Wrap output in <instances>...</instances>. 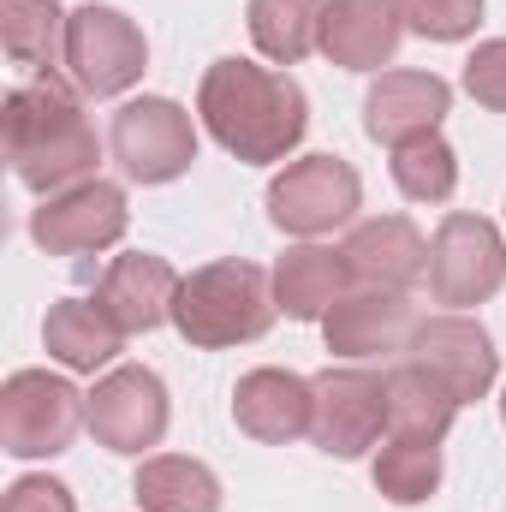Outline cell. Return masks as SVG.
Listing matches in <instances>:
<instances>
[{
	"label": "cell",
	"mask_w": 506,
	"mask_h": 512,
	"mask_svg": "<svg viewBox=\"0 0 506 512\" xmlns=\"http://www.w3.org/2000/svg\"><path fill=\"white\" fill-rule=\"evenodd\" d=\"M399 18L423 42H465L483 24V0H399Z\"/></svg>",
	"instance_id": "4316f807"
},
{
	"label": "cell",
	"mask_w": 506,
	"mask_h": 512,
	"mask_svg": "<svg viewBox=\"0 0 506 512\" xmlns=\"http://www.w3.org/2000/svg\"><path fill=\"white\" fill-rule=\"evenodd\" d=\"M453 417H459V399H453V387L441 382V376H429L423 364H393L387 370V429L399 435V441H447V429H453Z\"/></svg>",
	"instance_id": "44dd1931"
},
{
	"label": "cell",
	"mask_w": 506,
	"mask_h": 512,
	"mask_svg": "<svg viewBox=\"0 0 506 512\" xmlns=\"http://www.w3.org/2000/svg\"><path fill=\"white\" fill-rule=\"evenodd\" d=\"M90 435L108 453L143 459L149 447H161L167 435V382L143 364H120L108 370L96 393H90Z\"/></svg>",
	"instance_id": "8fae6325"
},
{
	"label": "cell",
	"mask_w": 506,
	"mask_h": 512,
	"mask_svg": "<svg viewBox=\"0 0 506 512\" xmlns=\"http://www.w3.org/2000/svg\"><path fill=\"white\" fill-rule=\"evenodd\" d=\"M506 286V239L495 221L453 209L429 239V298L447 310L489 304Z\"/></svg>",
	"instance_id": "8992f818"
},
{
	"label": "cell",
	"mask_w": 506,
	"mask_h": 512,
	"mask_svg": "<svg viewBox=\"0 0 506 512\" xmlns=\"http://www.w3.org/2000/svg\"><path fill=\"white\" fill-rule=\"evenodd\" d=\"M393 185L411 197V203H447L459 191V155L441 131H423L411 143L393 149Z\"/></svg>",
	"instance_id": "484cf974"
},
{
	"label": "cell",
	"mask_w": 506,
	"mask_h": 512,
	"mask_svg": "<svg viewBox=\"0 0 506 512\" xmlns=\"http://www.w3.org/2000/svg\"><path fill=\"white\" fill-rule=\"evenodd\" d=\"M280 304H274V274L256 268L245 256H221L203 262L179 280L173 298V328L197 346V352H227V346H251L274 328Z\"/></svg>",
	"instance_id": "3957f363"
},
{
	"label": "cell",
	"mask_w": 506,
	"mask_h": 512,
	"mask_svg": "<svg viewBox=\"0 0 506 512\" xmlns=\"http://www.w3.org/2000/svg\"><path fill=\"white\" fill-rule=\"evenodd\" d=\"M453 114V84L435 72H381L364 96V131L399 149L423 131H441V120Z\"/></svg>",
	"instance_id": "9a60e30c"
},
{
	"label": "cell",
	"mask_w": 506,
	"mask_h": 512,
	"mask_svg": "<svg viewBox=\"0 0 506 512\" xmlns=\"http://www.w3.org/2000/svg\"><path fill=\"white\" fill-rule=\"evenodd\" d=\"M364 209V179L340 155H298L268 185V221L292 239H322Z\"/></svg>",
	"instance_id": "5b68a950"
},
{
	"label": "cell",
	"mask_w": 506,
	"mask_h": 512,
	"mask_svg": "<svg viewBox=\"0 0 506 512\" xmlns=\"http://www.w3.org/2000/svg\"><path fill=\"white\" fill-rule=\"evenodd\" d=\"M501 423H506V393H501Z\"/></svg>",
	"instance_id": "f546056e"
},
{
	"label": "cell",
	"mask_w": 506,
	"mask_h": 512,
	"mask_svg": "<svg viewBox=\"0 0 506 512\" xmlns=\"http://www.w3.org/2000/svg\"><path fill=\"white\" fill-rule=\"evenodd\" d=\"M376 477V495L393 501V507H423L435 489H441V447L435 441H387L370 465Z\"/></svg>",
	"instance_id": "d4e9b609"
},
{
	"label": "cell",
	"mask_w": 506,
	"mask_h": 512,
	"mask_svg": "<svg viewBox=\"0 0 506 512\" xmlns=\"http://www.w3.org/2000/svg\"><path fill=\"white\" fill-rule=\"evenodd\" d=\"M340 251L352 262V280L358 286H381V292H411L429 274V239L417 233L411 215H370V221H358Z\"/></svg>",
	"instance_id": "e0dca14e"
},
{
	"label": "cell",
	"mask_w": 506,
	"mask_h": 512,
	"mask_svg": "<svg viewBox=\"0 0 506 512\" xmlns=\"http://www.w3.org/2000/svg\"><path fill=\"white\" fill-rule=\"evenodd\" d=\"M310 417H316V387L298 370L262 364L251 376H239V387H233V423L262 447H286V441L310 435Z\"/></svg>",
	"instance_id": "5bb4252c"
},
{
	"label": "cell",
	"mask_w": 506,
	"mask_h": 512,
	"mask_svg": "<svg viewBox=\"0 0 506 512\" xmlns=\"http://www.w3.org/2000/svg\"><path fill=\"white\" fill-rule=\"evenodd\" d=\"M143 512H221V477L185 453H149L131 483Z\"/></svg>",
	"instance_id": "7402d4cb"
},
{
	"label": "cell",
	"mask_w": 506,
	"mask_h": 512,
	"mask_svg": "<svg viewBox=\"0 0 506 512\" xmlns=\"http://www.w3.org/2000/svg\"><path fill=\"white\" fill-rule=\"evenodd\" d=\"M90 423V393L48 376V370H12L0 387V453L12 459H54L72 447V435Z\"/></svg>",
	"instance_id": "277c9868"
},
{
	"label": "cell",
	"mask_w": 506,
	"mask_h": 512,
	"mask_svg": "<svg viewBox=\"0 0 506 512\" xmlns=\"http://www.w3.org/2000/svg\"><path fill=\"white\" fill-rule=\"evenodd\" d=\"M405 42L399 0H328L322 6V54L340 72H381Z\"/></svg>",
	"instance_id": "2e32d148"
},
{
	"label": "cell",
	"mask_w": 506,
	"mask_h": 512,
	"mask_svg": "<svg viewBox=\"0 0 506 512\" xmlns=\"http://www.w3.org/2000/svg\"><path fill=\"white\" fill-rule=\"evenodd\" d=\"M66 72L96 102L126 96L149 72V42H143L137 18H126L120 6H78L66 18Z\"/></svg>",
	"instance_id": "52a82bcc"
},
{
	"label": "cell",
	"mask_w": 506,
	"mask_h": 512,
	"mask_svg": "<svg viewBox=\"0 0 506 512\" xmlns=\"http://www.w3.org/2000/svg\"><path fill=\"white\" fill-rule=\"evenodd\" d=\"M310 387H316L310 441L328 459H364L370 447H381L387 376H376V370H322V376H310Z\"/></svg>",
	"instance_id": "9c48e42d"
},
{
	"label": "cell",
	"mask_w": 506,
	"mask_h": 512,
	"mask_svg": "<svg viewBox=\"0 0 506 512\" xmlns=\"http://www.w3.org/2000/svg\"><path fill=\"white\" fill-rule=\"evenodd\" d=\"M179 268L167 256H149V251H126L108 262L96 298L108 304V316L126 328V334H149L161 322H173V298H179Z\"/></svg>",
	"instance_id": "ac0fdd59"
},
{
	"label": "cell",
	"mask_w": 506,
	"mask_h": 512,
	"mask_svg": "<svg viewBox=\"0 0 506 512\" xmlns=\"http://www.w3.org/2000/svg\"><path fill=\"white\" fill-rule=\"evenodd\" d=\"M417 304L405 292H381V286H352L328 316H322V340L334 358L346 364H364V358H387V352H405L411 334H417Z\"/></svg>",
	"instance_id": "4fadbf2b"
},
{
	"label": "cell",
	"mask_w": 506,
	"mask_h": 512,
	"mask_svg": "<svg viewBox=\"0 0 506 512\" xmlns=\"http://www.w3.org/2000/svg\"><path fill=\"white\" fill-rule=\"evenodd\" d=\"M42 346L54 364H66L72 376H96L120 358L126 346V328L108 316L102 298H60L48 304V322H42Z\"/></svg>",
	"instance_id": "d6986e66"
},
{
	"label": "cell",
	"mask_w": 506,
	"mask_h": 512,
	"mask_svg": "<svg viewBox=\"0 0 506 512\" xmlns=\"http://www.w3.org/2000/svg\"><path fill=\"white\" fill-rule=\"evenodd\" d=\"M322 6L328 0H251L245 24H251L256 54L274 66H298L304 54H316L322 48Z\"/></svg>",
	"instance_id": "cb8c5ba5"
},
{
	"label": "cell",
	"mask_w": 506,
	"mask_h": 512,
	"mask_svg": "<svg viewBox=\"0 0 506 512\" xmlns=\"http://www.w3.org/2000/svg\"><path fill=\"white\" fill-rule=\"evenodd\" d=\"M465 96L489 114H506V36L477 42V54L465 60Z\"/></svg>",
	"instance_id": "83f0119b"
},
{
	"label": "cell",
	"mask_w": 506,
	"mask_h": 512,
	"mask_svg": "<svg viewBox=\"0 0 506 512\" xmlns=\"http://www.w3.org/2000/svg\"><path fill=\"white\" fill-rule=\"evenodd\" d=\"M66 18L72 12H60L54 0H0V42L12 66H24L30 78L66 66Z\"/></svg>",
	"instance_id": "603a6c76"
},
{
	"label": "cell",
	"mask_w": 506,
	"mask_h": 512,
	"mask_svg": "<svg viewBox=\"0 0 506 512\" xmlns=\"http://www.w3.org/2000/svg\"><path fill=\"white\" fill-rule=\"evenodd\" d=\"M0 512H78V501L60 477H18L0 495Z\"/></svg>",
	"instance_id": "f1b7e54d"
},
{
	"label": "cell",
	"mask_w": 506,
	"mask_h": 512,
	"mask_svg": "<svg viewBox=\"0 0 506 512\" xmlns=\"http://www.w3.org/2000/svg\"><path fill=\"white\" fill-rule=\"evenodd\" d=\"M405 352H411V364H423L429 376H441V382L453 387L459 405L483 399V393L495 387V376H501V352H495L489 328L471 322V316H459V310H447V316H423Z\"/></svg>",
	"instance_id": "7c38bea8"
},
{
	"label": "cell",
	"mask_w": 506,
	"mask_h": 512,
	"mask_svg": "<svg viewBox=\"0 0 506 512\" xmlns=\"http://www.w3.org/2000/svg\"><path fill=\"white\" fill-rule=\"evenodd\" d=\"M197 120L203 131L233 155V161H286L304 131H310V96L292 72H274V66H256V60H215L197 84Z\"/></svg>",
	"instance_id": "6da1fadb"
},
{
	"label": "cell",
	"mask_w": 506,
	"mask_h": 512,
	"mask_svg": "<svg viewBox=\"0 0 506 512\" xmlns=\"http://www.w3.org/2000/svg\"><path fill=\"white\" fill-rule=\"evenodd\" d=\"M352 262L346 251H328V245H292V251L274 262V304L292 316V322H322L346 292H352Z\"/></svg>",
	"instance_id": "ffe728a7"
},
{
	"label": "cell",
	"mask_w": 506,
	"mask_h": 512,
	"mask_svg": "<svg viewBox=\"0 0 506 512\" xmlns=\"http://www.w3.org/2000/svg\"><path fill=\"white\" fill-rule=\"evenodd\" d=\"M114 161L126 167L137 185H173L179 173H191L197 161V126L173 96H137L114 114Z\"/></svg>",
	"instance_id": "ba28073f"
},
{
	"label": "cell",
	"mask_w": 506,
	"mask_h": 512,
	"mask_svg": "<svg viewBox=\"0 0 506 512\" xmlns=\"http://www.w3.org/2000/svg\"><path fill=\"white\" fill-rule=\"evenodd\" d=\"M131 227L126 191L114 179H84L72 191H54L42 197V209L30 215V239L48 256H90L120 245Z\"/></svg>",
	"instance_id": "30bf717a"
},
{
	"label": "cell",
	"mask_w": 506,
	"mask_h": 512,
	"mask_svg": "<svg viewBox=\"0 0 506 512\" xmlns=\"http://www.w3.org/2000/svg\"><path fill=\"white\" fill-rule=\"evenodd\" d=\"M6 161L36 197L96 179L102 143L84 114V90H72L60 72H36L30 84H18L6 96Z\"/></svg>",
	"instance_id": "7a4b0ae2"
}]
</instances>
